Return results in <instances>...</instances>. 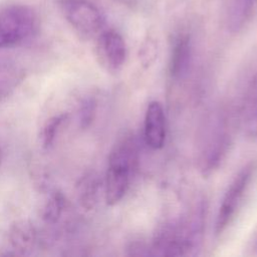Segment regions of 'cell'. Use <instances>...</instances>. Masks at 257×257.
<instances>
[{
    "label": "cell",
    "mask_w": 257,
    "mask_h": 257,
    "mask_svg": "<svg viewBox=\"0 0 257 257\" xmlns=\"http://www.w3.org/2000/svg\"><path fill=\"white\" fill-rule=\"evenodd\" d=\"M204 228V206L201 203L181 219L162 225L151 246L152 255H191L201 243Z\"/></svg>",
    "instance_id": "cell-1"
},
{
    "label": "cell",
    "mask_w": 257,
    "mask_h": 257,
    "mask_svg": "<svg viewBox=\"0 0 257 257\" xmlns=\"http://www.w3.org/2000/svg\"><path fill=\"white\" fill-rule=\"evenodd\" d=\"M138 165V148L132 135H124L112 147L103 182L107 205L117 204L125 196Z\"/></svg>",
    "instance_id": "cell-2"
},
{
    "label": "cell",
    "mask_w": 257,
    "mask_h": 257,
    "mask_svg": "<svg viewBox=\"0 0 257 257\" xmlns=\"http://www.w3.org/2000/svg\"><path fill=\"white\" fill-rule=\"evenodd\" d=\"M37 16L26 5H10L0 11V49L19 45L37 29Z\"/></svg>",
    "instance_id": "cell-3"
},
{
    "label": "cell",
    "mask_w": 257,
    "mask_h": 257,
    "mask_svg": "<svg viewBox=\"0 0 257 257\" xmlns=\"http://www.w3.org/2000/svg\"><path fill=\"white\" fill-rule=\"evenodd\" d=\"M231 144V131L226 114L218 113L209 121L200 156V167L204 175L216 170L226 156Z\"/></svg>",
    "instance_id": "cell-4"
},
{
    "label": "cell",
    "mask_w": 257,
    "mask_h": 257,
    "mask_svg": "<svg viewBox=\"0 0 257 257\" xmlns=\"http://www.w3.org/2000/svg\"><path fill=\"white\" fill-rule=\"evenodd\" d=\"M257 169L255 162L245 165L230 183L220 205L216 223L215 234L221 236L234 221L235 216L242 205L245 194L250 186L254 173Z\"/></svg>",
    "instance_id": "cell-5"
},
{
    "label": "cell",
    "mask_w": 257,
    "mask_h": 257,
    "mask_svg": "<svg viewBox=\"0 0 257 257\" xmlns=\"http://www.w3.org/2000/svg\"><path fill=\"white\" fill-rule=\"evenodd\" d=\"M59 7L63 17L81 37L91 38L103 30L104 15L89 0H60Z\"/></svg>",
    "instance_id": "cell-6"
},
{
    "label": "cell",
    "mask_w": 257,
    "mask_h": 257,
    "mask_svg": "<svg viewBox=\"0 0 257 257\" xmlns=\"http://www.w3.org/2000/svg\"><path fill=\"white\" fill-rule=\"evenodd\" d=\"M96 56L100 65L109 72L118 71L126 59V44L114 29L102 30L96 39Z\"/></svg>",
    "instance_id": "cell-7"
},
{
    "label": "cell",
    "mask_w": 257,
    "mask_h": 257,
    "mask_svg": "<svg viewBox=\"0 0 257 257\" xmlns=\"http://www.w3.org/2000/svg\"><path fill=\"white\" fill-rule=\"evenodd\" d=\"M193 59V43L188 33L177 35L173 41L170 60L169 74L174 81H181L189 72Z\"/></svg>",
    "instance_id": "cell-8"
},
{
    "label": "cell",
    "mask_w": 257,
    "mask_h": 257,
    "mask_svg": "<svg viewBox=\"0 0 257 257\" xmlns=\"http://www.w3.org/2000/svg\"><path fill=\"white\" fill-rule=\"evenodd\" d=\"M144 139L152 150H160L166 140V116L159 101H151L147 107L144 121Z\"/></svg>",
    "instance_id": "cell-9"
},
{
    "label": "cell",
    "mask_w": 257,
    "mask_h": 257,
    "mask_svg": "<svg viewBox=\"0 0 257 257\" xmlns=\"http://www.w3.org/2000/svg\"><path fill=\"white\" fill-rule=\"evenodd\" d=\"M8 240L14 254L26 255L31 253L37 244V232L33 224L21 220L10 227Z\"/></svg>",
    "instance_id": "cell-10"
},
{
    "label": "cell",
    "mask_w": 257,
    "mask_h": 257,
    "mask_svg": "<svg viewBox=\"0 0 257 257\" xmlns=\"http://www.w3.org/2000/svg\"><path fill=\"white\" fill-rule=\"evenodd\" d=\"M241 124L247 137L257 139V73L245 92L241 108Z\"/></svg>",
    "instance_id": "cell-11"
},
{
    "label": "cell",
    "mask_w": 257,
    "mask_h": 257,
    "mask_svg": "<svg viewBox=\"0 0 257 257\" xmlns=\"http://www.w3.org/2000/svg\"><path fill=\"white\" fill-rule=\"evenodd\" d=\"M256 0H231L228 14L227 27L230 32H240L250 20Z\"/></svg>",
    "instance_id": "cell-12"
},
{
    "label": "cell",
    "mask_w": 257,
    "mask_h": 257,
    "mask_svg": "<svg viewBox=\"0 0 257 257\" xmlns=\"http://www.w3.org/2000/svg\"><path fill=\"white\" fill-rule=\"evenodd\" d=\"M99 180L97 176L88 173L81 177L76 185V194L79 204L86 210H91L97 201Z\"/></svg>",
    "instance_id": "cell-13"
},
{
    "label": "cell",
    "mask_w": 257,
    "mask_h": 257,
    "mask_svg": "<svg viewBox=\"0 0 257 257\" xmlns=\"http://www.w3.org/2000/svg\"><path fill=\"white\" fill-rule=\"evenodd\" d=\"M68 119L69 114L67 112H60L50 116L44 122L39 135L40 144L44 150H49L53 146L58 134L68 122Z\"/></svg>",
    "instance_id": "cell-14"
},
{
    "label": "cell",
    "mask_w": 257,
    "mask_h": 257,
    "mask_svg": "<svg viewBox=\"0 0 257 257\" xmlns=\"http://www.w3.org/2000/svg\"><path fill=\"white\" fill-rule=\"evenodd\" d=\"M66 204L67 201L62 192L58 190L52 191L44 203L41 212L42 219L49 224L58 222L66 208Z\"/></svg>",
    "instance_id": "cell-15"
},
{
    "label": "cell",
    "mask_w": 257,
    "mask_h": 257,
    "mask_svg": "<svg viewBox=\"0 0 257 257\" xmlns=\"http://www.w3.org/2000/svg\"><path fill=\"white\" fill-rule=\"evenodd\" d=\"M96 112V100L93 96L84 97L78 107V120L81 128H87L94 119Z\"/></svg>",
    "instance_id": "cell-16"
},
{
    "label": "cell",
    "mask_w": 257,
    "mask_h": 257,
    "mask_svg": "<svg viewBox=\"0 0 257 257\" xmlns=\"http://www.w3.org/2000/svg\"><path fill=\"white\" fill-rule=\"evenodd\" d=\"M20 79V75L13 70L0 71V101L12 92Z\"/></svg>",
    "instance_id": "cell-17"
},
{
    "label": "cell",
    "mask_w": 257,
    "mask_h": 257,
    "mask_svg": "<svg viewBox=\"0 0 257 257\" xmlns=\"http://www.w3.org/2000/svg\"><path fill=\"white\" fill-rule=\"evenodd\" d=\"M1 161H2V150L0 148V165H1Z\"/></svg>",
    "instance_id": "cell-18"
},
{
    "label": "cell",
    "mask_w": 257,
    "mask_h": 257,
    "mask_svg": "<svg viewBox=\"0 0 257 257\" xmlns=\"http://www.w3.org/2000/svg\"><path fill=\"white\" fill-rule=\"evenodd\" d=\"M255 249L257 250V238H256V242H255Z\"/></svg>",
    "instance_id": "cell-19"
}]
</instances>
